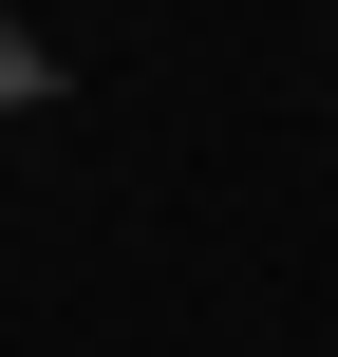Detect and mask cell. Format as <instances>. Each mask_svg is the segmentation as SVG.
I'll use <instances>...</instances> for the list:
<instances>
[]
</instances>
